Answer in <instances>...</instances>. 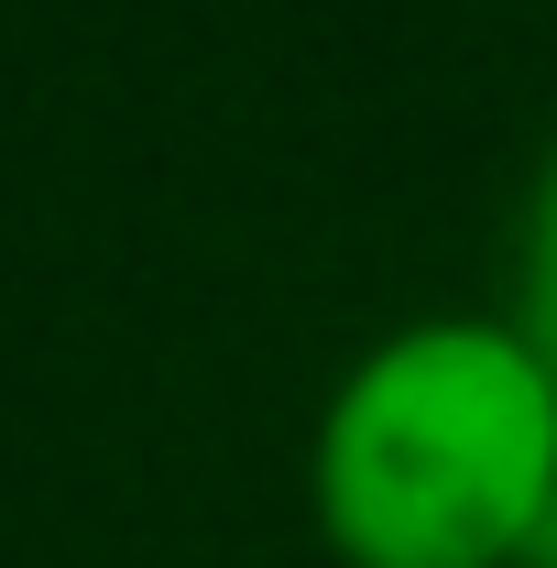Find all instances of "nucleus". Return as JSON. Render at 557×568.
<instances>
[{
	"mask_svg": "<svg viewBox=\"0 0 557 568\" xmlns=\"http://www.w3.org/2000/svg\"><path fill=\"white\" fill-rule=\"evenodd\" d=\"M328 568H547L557 372L503 306H426L340 361L306 426Z\"/></svg>",
	"mask_w": 557,
	"mask_h": 568,
	"instance_id": "nucleus-1",
	"label": "nucleus"
},
{
	"mask_svg": "<svg viewBox=\"0 0 557 568\" xmlns=\"http://www.w3.org/2000/svg\"><path fill=\"white\" fill-rule=\"evenodd\" d=\"M547 568H557V547H547Z\"/></svg>",
	"mask_w": 557,
	"mask_h": 568,
	"instance_id": "nucleus-3",
	"label": "nucleus"
},
{
	"mask_svg": "<svg viewBox=\"0 0 557 568\" xmlns=\"http://www.w3.org/2000/svg\"><path fill=\"white\" fill-rule=\"evenodd\" d=\"M557 372V132L547 153L525 164V186H514V219H503V295H492Z\"/></svg>",
	"mask_w": 557,
	"mask_h": 568,
	"instance_id": "nucleus-2",
	"label": "nucleus"
}]
</instances>
